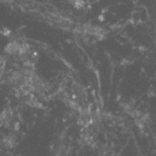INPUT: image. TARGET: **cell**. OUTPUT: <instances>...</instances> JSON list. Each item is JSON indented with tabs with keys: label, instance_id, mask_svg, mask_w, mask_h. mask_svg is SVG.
<instances>
[{
	"label": "cell",
	"instance_id": "obj_1",
	"mask_svg": "<svg viewBox=\"0 0 156 156\" xmlns=\"http://www.w3.org/2000/svg\"><path fill=\"white\" fill-rule=\"evenodd\" d=\"M20 49V46L18 45V43L16 42H12V43H9L5 47V51L9 52V54H13V52L18 51Z\"/></svg>",
	"mask_w": 156,
	"mask_h": 156
}]
</instances>
